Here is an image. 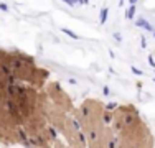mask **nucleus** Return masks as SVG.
I'll use <instances>...</instances> for the list:
<instances>
[{
  "label": "nucleus",
  "instance_id": "aec40b11",
  "mask_svg": "<svg viewBox=\"0 0 155 148\" xmlns=\"http://www.w3.org/2000/svg\"><path fill=\"white\" fill-rule=\"evenodd\" d=\"M142 48H147V40L142 38Z\"/></svg>",
  "mask_w": 155,
  "mask_h": 148
},
{
  "label": "nucleus",
  "instance_id": "4468645a",
  "mask_svg": "<svg viewBox=\"0 0 155 148\" xmlns=\"http://www.w3.org/2000/svg\"><path fill=\"white\" fill-rule=\"evenodd\" d=\"M0 10H2V12H8V7H7V3H0Z\"/></svg>",
  "mask_w": 155,
  "mask_h": 148
},
{
  "label": "nucleus",
  "instance_id": "2eb2a0df",
  "mask_svg": "<svg viewBox=\"0 0 155 148\" xmlns=\"http://www.w3.org/2000/svg\"><path fill=\"white\" fill-rule=\"evenodd\" d=\"M149 64L152 66V68H155V59H153V56H149Z\"/></svg>",
  "mask_w": 155,
  "mask_h": 148
},
{
  "label": "nucleus",
  "instance_id": "393cba45",
  "mask_svg": "<svg viewBox=\"0 0 155 148\" xmlns=\"http://www.w3.org/2000/svg\"><path fill=\"white\" fill-rule=\"evenodd\" d=\"M27 148H33V146H27Z\"/></svg>",
  "mask_w": 155,
  "mask_h": 148
},
{
  "label": "nucleus",
  "instance_id": "423d86ee",
  "mask_svg": "<svg viewBox=\"0 0 155 148\" xmlns=\"http://www.w3.org/2000/svg\"><path fill=\"white\" fill-rule=\"evenodd\" d=\"M74 135H76V142L79 143L81 146L89 145V143H87V137H86V133H84L83 130H81V132H78V133H74Z\"/></svg>",
  "mask_w": 155,
  "mask_h": 148
},
{
  "label": "nucleus",
  "instance_id": "f03ea898",
  "mask_svg": "<svg viewBox=\"0 0 155 148\" xmlns=\"http://www.w3.org/2000/svg\"><path fill=\"white\" fill-rule=\"evenodd\" d=\"M120 146H122V138H120L119 135L110 137V138H107L104 143V148H120Z\"/></svg>",
  "mask_w": 155,
  "mask_h": 148
},
{
  "label": "nucleus",
  "instance_id": "b1692460",
  "mask_svg": "<svg viewBox=\"0 0 155 148\" xmlns=\"http://www.w3.org/2000/svg\"><path fill=\"white\" fill-rule=\"evenodd\" d=\"M152 35H153V38H155V30H153V31H152Z\"/></svg>",
  "mask_w": 155,
  "mask_h": 148
},
{
  "label": "nucleus",
  "instance_id": "5701e85b",
  "mask_svg": "<svg viewBox=\"0 0 155 148\" xmlns=\"http://www.w3.org/2000/svg\"><path fill=\"white\" fill-rule=\"evenodd\" d=\"M0 142H3V133L0 132Z\"/></svg>",
  "mask_w": 155,
  "mask_h": 148
},
{
  "label": "nucleus",
  "instance_id": "a211bd4d",
  "mask_svg": "<svg viewBox=\"0 0 155 148\" xmlns=\"http://www.w3.org/2000/svg\"><path fill=\"white\" fill-rule=\"evenodd\" d=\"M114 38H116V40H117V41H120V40H122V36H120V35H119V33H114Z\"/></svg>",
  "mask_w": 155,
  "mask_h": 148
},
{
  "label": "nucleus",
  "instance_id": "6e6552de",
  "mask_svg": "<svg viewBox=\"0 0 155 148\" xmlns=\"http://www.w3.org/2000/svg\"><path fill=\"white\" fill-rule=\"evenodd\" d=\"M69 127H71V130L74 132V133H78V132H81V128H83V124H81L79 120H76V118H74V120L69 122Z\"/></svg>",
  "mask_w": 155,
  "mask_h": 148
},
{
  "label": "nucleus",
  "instance_id": "a878e982",
  "mask_svg": "<svg viewBox=\"0 0 155 148\" xmlns=\"http://www.w3.org/2000/svg\"><path fill=\"white\" fill-rule=\"evenodd\" d=\"M153 81H155V79H153Z\"/></svg>",
  "mask_w": 155,
  "mask_h": 148
},
{
  "label": "nucleus",
  "instance_id": "4be33fe9",
  "mask_svg": "<svg viewBox=\"0 0 155 148\" xmlns=\"http://www.w3.org/2000/svg\"><path fill=\"white\" fill-rule=\"evenodd\" d=\"M137 2H139V0H129V3H130V5H135Z\"/></svg>",
  "mask_w": 155,
  "mask_h": 148
},
{
  "label": "nucleus",
  "instance_id": "7ed1b4c3",
  "mask_svg": "<svg viewBox=\"0 0 155 148\" xmlns=\"http://www.w3.org/2000/svg\"><path fill=\"white\" fill-rule=\"evenodd\" d=\"M114 118H116V114H114V112L102 110V114H101V124L102 125H112Z\"/></svg>",
  "mask_w": 155,
  "mask_h": 148
},
{
  "label": "nucleus",
  "instance_id": "412c9836",
  "mask_svg": "<svg viewBox=\"0 0 155 148\" xmlns=\"http://www.w3.org/2000/svg\"><path fill=\"white\" fill-rule=\"evenodd\" d=\"M68 82H69V84H73V86H74V84H78V82H76V79H69Z\"/></svg>",
  "mask_w": 155,
  "mask_h": 148
},
{
  "label": "nucleus",
  "instance_id": "9d476101",
  "mask_svg": "<svg viewBox=\"0 0 155 148\" xmlns=\"http://www.w3.org/2000/svg\"><path fill=\"white\" fill-rule=\"evenodd\" d=\"M114 109H119V105H117V102H109L104 105V110H109V112H114Z\"/></svg>",
  "mask_w": 155,
  "mask_h": 148
},
{
  "label": "nucleus",
  "instance_id": "f3484780",
  "mask_svg": "<svg viewBox=\"0 0 155 148\" xmlns=\"http://www.w3.org/2000/svg\"><path fill=\"white\" fill-rule=\"evenodd\" d=\"M73 3H78V5H84V0H71Z\"/></svg>",
  "mask_w": 155,
  "mask_h": 148
},
{
  "label": "nucleus",
  "instance_id": "0eeeda50",
  "mask_svg": "<svg viewBox=\"0 0 155 148\" xmlns=\"http://www.w3.org/2000/svg\"><path fill=\"white\" fill-rule=\"evenodd\" d=\"M107 15H109V8H107V7L101 8V13H99V23H101V25H104L106 21H107Z\"/></svg>",
  "mask_w": 155,
  "mask_h": 148
},
{
  "label": "nucleus",
  "instance_id": "ddd939ff",
  "mask_svg": "<svg viewBox=\"0 0 155 148\" xmlns=\"http://www.w3.org/2000/svg\"><path fill=\"white\" fill-rule=\"evenodd\" d=\"M130 71H132V72H134V74H135V76H142V71H140V69H137V68H132V69H130Z\"/></svg>",
  "mask_w": 155,
  "mask_h": 148
},
{
  "label": "nucleus",
  "instance_id": "9b49d317",
  "mask_svg": "<svg viewBox=\"0 0 155 148\" xmlns=\"http://www.w3.org/2000/svg\"><path fill=\"white\" fill-rule=\"evenodd\" d=\"M48 140H56V130H54L53 127H50L48 128V137H46Z\"/></svg>",
  "mask_w": 155,
  "mask_h": 148
},
{
  "label": "nucleus",
  "instance_id": "1a4fd4ad",
  "mask_svg": "<svg viewBox=\"0 0 155 148\" xmlns=\"http://www.w3.org/2000/svg\"><path fill=\"white\" fill-rule=\"evenodd\" d=\"M125 18H127V20H134V18H135V5H130L127 8V12H125Z\"/></svg>",
  "mask_w": 155,
  "mask_h": 148
},
{
  "label": "nucleus",
  "instance_id": "39448f33",
  "mask_svg": "<svg viewBox=\"0 0 155 148\" xmlns=\"http://www.w3.org/2000/svg\"><path fill=\"white\" fill-rule=\"evenodd\" d=\"M135 25H137L139 28H145L147 31H153V27L145 20V18H137V20H135Z\"/></svg>",
  "mask_w": 155,
  "mask_h": 148
},
{
  "label": "nucleus",
  "instance_id": "6ab92c4d",
  "mask_svg": "<svg viewBox=\"0 0 155 148\" xmlns=\"http://www.w3.org/2000/svg\"><path fill=\"white\" fill-rule=\"evenodd\" d=\"M102 94H104V95H109V89L104 87V89H102Z\"/></svg>",
  "mask_w": 155,
  "mask_h": 148
},
{
  "label": "nucleus",
  "instance_id": "f257e3e1",
  "mask_svg": "<svg viewBox=\"0 0 155 148\" xmlns=\"http://www.w3.org/2000/svg\"><path fill=\"white\" fill-rule=\"evenodd\" d=\"M28 140H30V145L33 148H48V138L40 133H31L28 135Z\"/></svg>",
  "mask_w": 155,
  "mask_h": 148
},
{
  "label": "nucleus",
  "instance_id": "dca6fc26",
  "mask_svg": "<svg viewBox=\"0 0 155 148\" xmlns=\"http://www.w3.org/2000/svg\"><path fill=\"white\" fill-rule=\"evenodd\" d=\"M63 2H64L66 5H68V7H74V3H73L71 0H63Z\"/></svg>",
  "mask_w": 155,
  "mask_h": 148
},
{
  "label": "nucleus",
  "instance_id": "20e7f679",
  "mask_svg": "<svg viewBox=\"0 0 155 148\" xmlns=\"http://www.w3.org/2000/svg\"><path fill=\"white\" fill-rule=\"evenodd\" d=\"M112 128H114V132H116V135H122L124 130H125V125H124L122 118H120V117H116V118H114Z\"/></svg>",
  "mask_w": 155,
  "mask_h": 148
},
{
  "label": "nucleus",
  "instance_id": "f8f14e48",
  "mask_svg": "<svg viewBox=\"0 0 155 148\" xmlns=\"http://www.w3.org/2000/svg\"><path fill=\"white\" fill-rule=\"evenodd\" d=\"M63 31H64V35H68L69 38H73V40H78V35L73 30H69V28H63Z\"/></svg>",
  "mask_w": 155,
  "mask_h": 148
}]
</instances>
